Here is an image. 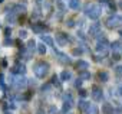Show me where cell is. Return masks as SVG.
Segmentation results:
<instances>
[{"label": "cell", "mask_w": 122, "mask_h": 114, "mask_svg": "<svg viewBox=\"0 0 122 114\" xmlns=\"http://www.w3.org/2000/svg\"><path fill=\"white\" fill-rule=\"evenodd\" d=\"M35 75L37 77V78H45L46 77V74H47V69H49V65L47 64H45V62H37V64H35Z\"/></svg>", "instance_id": "1"}, {"label": "cell", "mask_w": 122, "mask_h": 114, "mask_svg": "<svg viewBox=\"0 0 122 114\" xmlns=\"http://www.w3.org/2000/svg\"><path fill=\"white\" fill-rule=\"evenodd\" d=\"M86 15L91 17V19H98L99 15H101V7L96 6V5H91V6H86Z\"/></svg>", "instance_id": "2"}, {"label": "cell", "mask_w": 122, "mask_h": 114, "mask_svg": "<svg viewBox=\"0 0 122 114\" xmlns=\"http://www.w3.org/2000/svg\"><path fill=\"white\" fill-rule=\"evenodd\" d=\"M119 23H122V16H118V15H113V16L108 17V20H106L108 28H115V26H118Z\"/></svg>", "instance_id": "3"}, {"label": "cell", "mask_w": 122, "mask_h": 114, "mask_svg": "<svg viewBox=\"0 0 122 114\" xmlns=\"http://www.w3.org/2000/svg\"><path fill=\"white\" fill-rule=\"evenodd\" d=\"M92 98L96 100V101H101L102 100V91L98 85H93L92 87Z\"/></svg>", "instance_id": "4"}, {"label": "cell", "mask_w": 122, "mask_h": 114, "mask_svg": "<svg viewBox=\"0 0 122 114\" xmlns=\"http://www.w3.org/2000/svg\"><path fill=\"white\" fill-rule=\"evenodd\" d=\"M99 30H101V23H99V22H96V23H93V25L89 28V35L96 36V35L99 33Z\"/></svg>", "instance_id": "5"}, {"label": "cell", "mask_w": 122, "mask_h": 114, "mask_svg": "<svg viewBox=\"0 0 122 114\" xmlns=\"http://www.w3.org/2000/svg\"><path fill=\"white\" fill-rule=\"evenodd\" d=\"M25 65H22V64H16L13 68H12V72L13 74H17V75H22V74H25Z\"/></svg>", "instance_id": "6"}, {"label": "cell", "mask_w": 122, "mask_h": 114, "mask_svg": "<svg viewBox=\"0 0 122 114\" xmlns=\"http://www.w3.org/2000/svg\"><path fill=\"white\" fill-rule=\"evenodd\" d=\"M56 40H57V43H59L60 46H63V45H66V43H68V35L59 33V35H56Z\"/></svg>", "instance_id": "7"}, {"label": "cell", "mask_w": 122, "mask_h": 114, "mask_svg": "<svg viewBox=\"0 0 122 114\" xmlns=\"http://www.w3.org/2000/svg\"><path fill=\"white\" fill-rule=\"evenodd\" d=\"M76 67L79 68V69H82V71H85V69H88L89 68V64L86 62V61H78V64H76Z\"/></svg>", "instance_id": "8"}, {"label": "cell", "mask_w": 122, "mask_h": 114, "mask_svg": "<svg viewBox=\"0 0 122 114\" xmlns=\"http://www.w3.org/2000/svg\"><path fill=\"white\" fill-rule=\"evenodd\" d=\"M79 6H81V2H79V0H71V2H69V7L73 9V10H78Z\"/></svg>", "instance_id": "9"}, {"label": "cell", "mask_w": 122, "mask_h": 114, "mask_svg": "<svg viewBox=\"0 0 122 114\" xmlns=\"http://www.w3.org/2000/svg\"><path fill=\"white\" fill-rule=\"evenodd\" d=\"M86 113L88 114H98V108H96V105H88V108H86Z\"/></svg>", "instance_id": "10"}, {"label": "cell", "mask_w": 122, "mask_h": 114, "mask_svg": "<svg viewBox=\"0 0 122 114\" xmlns=\"http://www.w3.org/2000/svg\"><path fill=\"white\" fill-rule=\"evenodd\" d=\"M98 75H99V78H101V81H103V82L109 80V75H108V72H105V71H101V72H99Z\"/></svg>", "instance_id": "11"}, {"label": "cell", "mask_w": 122, "mask_h": 114, "mask_svg": "<svg viewBox=\"0 0 122 114\" xmlns=\"http://www.w3.org/2000/svg\"><path fill=\"white\" fill-rule=\"evenodd\" d=\"M42 40L46 43V45H49V46H53V40H52V38H49V36H42Z\"/></svg>", "instance_id": "12"}, {"label": "cell", "mask_w": 122, "mask_h": 114, "mask_svg": "<svg viewBox=\"0 0 122 114\" xmlns=\"http://www.w3.org/2000/svg\"><path fill=\"white\" fill-rule=\"evenodd\" d=\"M60 78H62V81H68V80H71V72L63 71L62 74H60Z\"/></svg>", "instance_id": "13"}, {"label": "cell", "mask_w": 122, "mask_h": 114, "mask_svg": "<svg viewBox=\"0 0 122 114\" xmlns=\"http://www.w3.org/2000/svg\"><path fill=\"white\" fill-rule=\"evenodd\" d=\"M88 105H89V104H88L86 101H83V100H81V101H79V108H81V110H85V111H86Z\"/></svg>", "instance_id": "14"}, {"label": "cell", "mask_w": 122, "mask_h": 114, "mask_svg": "<svg viewBox=\"0 0 122 114\" xmlns=\"http://www.w3.org/2000/svg\"><path fill=\"white\" fill-rule=\"evenodd\" d=\"M79 77H81L79 80H88V78H91V75H89V72H88L86 69H85V71H83V72H82Z\"/></svg>", "instance_id": "15"}, {"label": "cell", "mask_w": 122, "mask_h": 114, "mask_svg": "<svg viewBox=\"0 0 122 114\" xmlns=\"http://www.w3.org/2000/svg\"><path fill=\"white\" fill-rule=\"evenodd\" d=\"M71 105H72V104H69V103L66 101V103L63 104V108H62V111H63V113H68V111L71 110Z\"/></svg>", "instance_id": "16"}, {"label": "cell", "mask_w": 122, "mask_h": 114, "mask_svg": "<svg viewBox=\"0 0 122 114\" xmlns=\"http://www.w3.org/2000/svg\"><path fill=\"white\" fill-rule=\"evenodd\" d=\"M111 111H112V107H111L109 104H105V105H103V113H105V114H109Z\"/></svg>", "instance_id": "17"}, {"label": "cell", "mask_w": 122, "mask_h": 114, "mask_svg": "<svg viewBox=\"0 0 122 114\" xmlns=\"http://www.w3.org/2000/svg\"><path fill=\"white\" fill-rule=\"evenodd\" d=\"M115 74H116L118 77H122V65H119V67L115 68Z\"/></svg>", "instance_id": "18"}, {"label": "cell", "mask_w": 122, "mask_h": 114, "mask_svg": "<svg viewBox=\"0 0 122 114\" xmlns=\"http://www.w3.org/2000/svg\"><path fill=\"white\" fill-rule=\"evenodd\" d=\"M37 51H39V53H40V55H43V53L46 52V46H45V45H39Z\"/></svg>", "instance_id": "19"}, {"label": "cell", "mask_w": 122, "mask_h": 114, "mask_svg": "<svg viewBox=\"0 0 122 114\" xmlns=\"http://www.w3.org/2000/svg\"><path fill=\"white\" fill-rule=\"evenodd\" d=\"M35 46H36V42H35V40H29V43H27V48L32 51V49H35Z\"/></svg>", "instance_id": "20"}, {"label": "cell", "mask_w": 122, "mask_h": 114, "mask_svg": "<svg viewBox=\"0 0 122 114\" xmlns=\"http://www.w3.org/2000/svg\"><path fill=\"white\" fill-rule=\"evenodd\" d=\"M6 20H7V22H10V23H13V22L16 20V17H15L13 15H12V16H10V15H7V17H6Z\"/></svg>", "instance_id": "21"}, {"label": "cell", "mask_w": 122, "mask_h": 114, "mask_svg": "<svg viewBox=\"0 0 122 114\" xmlns=\"http://www.w3.org/2000/svg\"><path fill=\"white\" fill-rule=\"evenodd\" d=\"M82 52H83V49H79V48H76V49H73V52H72V53H73V55H81Z\"/></svg>", "instance_id": "22"}, {"label": "cell", "mask_w": 122, "mask_h": 114, "mask_svg": "<svg viewBox=\"0 0 122 114\" xmlns=\"http://www.w3.org/2000/svg\"><path fill=\"white\" fill-rule=\"evenodd\" d=\"M112 58H113V59H115V61H119V59H121V55H119V53H118V52H115V53H113V55H112Z\"/></svg>", "instance_id": "23"}, {"label": "cell", "mask_w": 122, "mask_h": 114, "mask_svg": "<svg viewBox=\"0 0 122 114\" xmlns=\"http://www.w3.org/2000/svg\"><path fill=\"white\" fill-rule=\"evenodd\" d=\"M118 46H119V42H113V43H112V46H111V48H112V49H115V51H116V49H118Z\"/></svg>", "instance_id": "24"}, {"label": "cell", "mask_w": 122, "mask_h": 114, "mask_svg": "<svg viewBox=\"0 0 122 114\" xmlns=\"http://www.w3.org/2000/svg\"><path fill=\"white\" fill-rule=\"evenodd\" d=\"M108 3H109V7H111L112 10H115V9H116V6H115V3H113V2H108Z\"/></svg>", "instance_id": "25"}, {"label": "cell", "mask_w": 122, "mask_h": 114, "mask_svg": "<svg viewBox=\"0 0 122 114\" xmlns=\"http://www.w3.org/2000/svg\"><path fill=\"white\" fill-rule=\"evenodd\" d=\"M55 111H56V107H53V105H52V107L49 108V114H55Z\"/></svg>", "instance_id": "26"}, {"label": "cell", "mask_w": 122, "mask_h": 114, "mask_svg": "<svg viewBox=\"0 0 122 114\" xmlns=\"http://www.w3.org/2000/svg\"><path fill=\"white\" fill-rule=\"evenodd\" d=\"M19 35H20V38H26V30H20Z\"/></svg>", "instance_id": "27"}, {"label": "cell", "mask_w": 122, "mask_h": 114, "mask_svg": "<svg viewBox=\"0 0 122 114\" xmlns=\"http://www.w3.org/2000/svg\"><path fill=\"white\" fill-rule=\"evenodd\" d=\"M75 85H76V87L79 88V87L82 85V80H76V82H75Z\"/></svg>", "instance_id": "28"}, {"label": "cell", "mask_w": 122, "mask_h": 114, "mask_svg": "<svg viewBox=\"0 0 122 114\" xmlns=\"http://www.w3.org/2000/svg\"><path fill=\"white\" fill-rule=\"evenodd\" d=\"M66 25H68L69 28H72V26H75V23H73V20H69V22H68Z\"/></svg>", "instance_id": "29"}, {"label": "cell", "mask_w": 122, "mask_h": 114, "mask_svg": "<svg viewBox=\"0 0 122 114\" xmlns=\"http://www.w3.org/2000/svg\"><path fill=\"white\" fill-rule=\"evenodd\" d=\"M79 92H81V95H82V97H86V91H85V90H81Z\"/></svg>", "instance_id": "30"}, {"label": "cell", "mask_w": 122, "mask_h": 114, "mask_svg": "<svg viewBox=\"0 0 122 114\" xmlns=\"http://www.w3.org/2000/svg\"><path fill=\"white\" fill-rule=\"evenodd\" d=\"M9 43H12V39H6L5 40V45H9Z\"/></svg>", "instance_id": "31"}, {"label": "cell", "mask_w": 122, "mask_h": 114, "mask_svg": "<svg viewBox=\"0 0 122 114\" xmlns=\"http://www.w3.org/2000/svg\"><path fill=\"white\" fill-rule=\"evenodd\" d=\"M118 94L122 97V87H119V88H118Z\"/></svg>", "instance_id": "32"}, {"label": "cell", "mask_w": 122, "mask_h": 114, "mask_svg": "<svg viewBox=\"0 0 122 114\" xmlns=\"http://www.w3.org/2000/svg\"><path fill=\"white\" fill-rule=\"evenodd\" d=\"M10 32H12V30H10V29H9V28H7V29H6V36H10V35H9V33H10Z\"/></svg>", "instance_id": "33"}, {"label": "cell", "mask_w": 122, "mask_h": 114, "mask_svg": "<svg viewBox=\"0 0 122 114\" xmlns=\"http://www.w3.org/2000/svg\"><path fill=\"white\" fill-rule=\"evenodd\" d=\"M6 65H7V62H6V61L3 59V61H2V67H6Z\"/></svg>", "instance_id": "34"}, {"label": "cell", "mask_w": 122, "mask_h": 114, "mask_svg": "<svg viewBox=\"0 0 122 114\" xmlns=\"http://www.w3.org/2000/svg\"><path fill=\"white\" fill-rule=\"evenodd\" d=\"M99 2H101V3H108L109 0H99Z\"/></svg>", "instance_id": "35"}, {"label": "cell", "mask_w": 122, "mask_h": 114, "mask_svg": "<svg viewBox=\"0 0 122 114\" xmlns=\"http://www.w3.org/2000/svg\"><path fill=\"white\" fill-rule=\"evenodd\" d=\"M119 7L122 9V0H121V2H119Z\"/></svg>", "instance_id": "36"}, {"label": "cell", "mask_w": 122, "mask_h": 114, "mask_svg": "<svg viewBox=\"0 0 122 114\" xmlns=\"http://www.w3.org/2000/svg\"><path fill=\"white\" fill-rule=\"evenodd\" d=\"M2 2H3V0H0V3H2Z\"/></svg>", "instance_id": "37"}]
</instances>
